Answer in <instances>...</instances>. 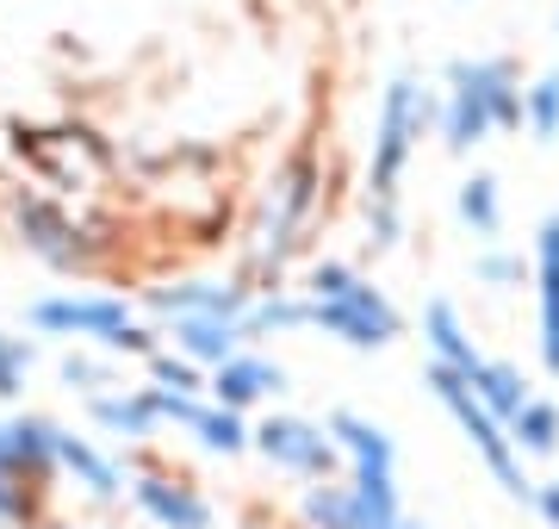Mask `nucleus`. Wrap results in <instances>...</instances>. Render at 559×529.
I'll return each instance as SVG.
<instances>
[{"instance_id":"nucleus-1","label":"nucleus","mask_w":559,"mask_h":529,"mask_svg":"<svg viewBox=\"0 0 559 529\" xmlns=\"http://www.w3.org/2000/svg\"><path fill=\"white\" fill-rule=\"evenodd\" d=\"M323 219H330V156H323L318 138H299L286 143V156L249 193L237 274L249 286H286V274L311 256Z\"/></svg>"},{"instance_id":"nucleus-2","label":"nucleus","mask_w":559,"mask_h":529,"mask_svg":"<svg viewBox=\"0 0 559 529\" xmlns=\"http://www.w3.org/2000/svg\"><path fill=\"white\" fill-rule=\"evenodd\" d=\"M0 219L13 231V244L44 262L50 274H100L112 262V237H106V224L94 212H81L75 200H62L50 187L38 181H13L0 193Z\"/></svg>"},{"instance_id":"nucleus-3","label":"nucleus","mask_w":559,"mask_h":529,"mask_svg":"<svg viewBox=\"0 0 559 529\" xmlns=\"http://www.w3.org/2000/svg\"><path fill=\"white\" fill-rule=\"evenodd\" d=\"M57 430L50 411H0V529H44L57 517Z\"/></svg>"},{"instance_id":"nucleus-4","label":"nucleus","mask_w":559,"mask_h":529,"mask_svg":"<svg viewBox=\"0 0 559 529\" xmlns=\"http://www.w3.org/2000/svg\"><path fill=\"white\" fill-rule=\"evenodd\" d=\"M7 150H13V163H20L32 181L62 193V200L94 193L100 181H112L124 168V150H112V138L94 131L87 119H62V125L13 119L7 125Z\"/></svg>"},{"instance_id":"nucleus-5","label":"nucleus","mask_w":559,"mask_h":529,"mask_svg":"<svg viewBox=\"0 0 559 529\" xmlns=\"http://www.w3.org/2000/svg\"><path fill=\"white\" fill-rule=\"evenodd\" d=\"M436 87L399 69L385 75L380 106H373V150H367V200H404V175L417 163L423 138H436Z\"/></svg>"},{"instance_id":"nucleus-6","label":"nucleus","mask_w":559,"mask_h":529,"mask_svg":"<svg viewBox=\"0 0 559 529\" xmlns=\"http://www.w3.org/2000/svg\"><path fill=\"white\" fill-rule=\"evenodd\" d=\"M124 510L138 517L143 529H218V498L205 492L200 473L162 461L156 448H124Z\"/></svg>"},{"instance_id":"nucleus-7","label":"nucleus","mask_w":559,"mask_h":529,"mask_svg":"<svg viewBox=\"0 0 559 529\" xmlns=\"http://www.w3.org/2000/svg\"><path fill=\"white\" fill-rule=\"evenodd\" d=\"M423 387H429V399H436L448 418L460 424V436H466V448L485 461V473L503 486V498H516V505H528V492H535V480H528V461L516 455V443H510V430L491 418V411L473 399V387H466V374L448 362H423Z\"/></svg>"},{"instance_id":"nucleus-8","label":"nucleus","mask_w":559,"mask_h":529,"mask_svg":"<svg viewBox=\"0 0 559 529\" xmlns=\"http://www.w3.org/2000/svg\"><path fill=\"white\" fill-rule=\"evenodd\" d=\"M249 455L267 473L293 480V486H311V480L342 473V455L330 443L323 418H305V411H255L249 418Z\"/></svg>"},{"instance_id":"nucleus-9","label":"nucleus","mask_w":559,"mask_h":529,"mask_svg":"<svg viewBox=\"0 0 559 529\" xmlns=\"http://www.w3.org/2000/svg\"><path fill=\"white\" fill-rule=\"evenodd\" d=\"M138 306L131 293H112V286H62V293H38L25 306V330L32 337H57V343H94L100 349L119 325H131Z\"/></svg>"},{"instance_id":"nucleus-10","label":"nucleus","mask_w":559,"mask_h":529,"mask_svg":"<svg viewBox=\"0 0 559 529\" xmlns=\"http://www.w3.org/2000/svg\"><path fill=\"white\" fill-rule=\"evenodd\" d=\"M311 330L336 337V343L355 349V355H380V349H392L404 337V311L392 306L385 286H373L367 274H355L336 299H311Z\"/></svg>"},{"instance_id":"nucleus-11","label":"nucleus","mask_w":559,"mask_h":529,"mask_svg":"<svg viewBox=\"0 0 559 529\" xmlns=\"http://www.w3.org/2000/svg\"><path fill=\"white\" fill-rule=\"evenodd\" d=\"M124 480H131L124 448L100 443L94 430H75V424L57 430V486H75V498L87 510H100V517L124 510Z\"/></svg>"},{"instance_id":"nucleus-12","label":"nucleus","mask_w":559,"mask_h":529,"mask_svg":"<svg viewBox=\"0 0 559 529\" xmlns=\"http://www.w3.org/2000/svg\"><path fill=\"white\" fill-rule=\"evenodd\" d=\"M249 299H255V286L242 281L237 268L230 274H168V281L138 286V306L150 325H168V318H242Z\"/></svg>"},{"instance_id":"nucleus-13","label":"nucleus","mask_w":559,"mask_h":529,"mask_svg":"<svg viewBox=\"0 0 559 529\" xmlns=\"http://www.w3.org/2000/svg\"><path fill=\"white\" fill-rule=\"evenodd\" d=\"M286 392H293V374H286V362H274L261 343H242L237 355H224V362L205 374V399L224 405V411H242V418H255L261 405H274Z\"/></svg>"},{"instance_id":"nucleus-14","label":"nucleus","mask_w":559,"mask_h":529,"mask_svg":"<svg viewBox=\"0 0 559 529\" xmlns=\"http://www.w3.org/2000/svg\"><path fill=\"white\" fill-rule=\"evenodd\" d=\"M81 418L87 430L112 448H143L162 436V399L150 380H124L112 392H94V399H81Z\"/></svg>"},{"instance_id":"nucleus-15","label":"nucleus","mask_w":559,"mask_h":529,"mask_svg":"<svg viewBox=\"0 0 559 529\" xmlns=\"http://www.w3.org/2000/svg\"><path fill=\"white\" fill-rule=\"evenodd\" d=\"M528 281H535V349H540V367L559 380V205L535 224Z\"/></svg>"},{"instance_id":"nucleus-16","label":"nucleus","mask_w":559,"mask_h":529,"mask_svg":"<svg viewBox=\"0 0 559 529\" xmlns=\"http://www.w3.org/2000/svg\"><path fill=\"white\" fill-rule=\"evenodd\" d=\"M323 430H330V443L342 455V473H399V436L380 418H367L355 405H336L323 418Z\"/></svg>"},{"instance_id":"nucleus-17","label":"nucleus","mask_w":559,"mask_h":529,"mask_svg":"<svg viewBox=\"0 0 559 529\" xmlns=\"http://www.w3.org/2000/svg\"><path fill=\"white\" fill-rule=\"evenodd\" d=\"M436 138L448 156H473L491 138V113H485L479 87L466 82L454 62H448V87H441V101H436Z\"/></svg>"},{"instance_id":"nucleus-18","label":"nucleus","mask_w":559,"mask_h":529,"mask_svg":"<svg viewBox=\"0 0 559 529\" xmlns=\"http://www.w3.org/2000/svg\"><path fill=\"white\" fill-rule=\"evenodd\" d=\"M454 69L479 87L485 113H491V131H522V69L510 57H454Z\"/></svg>"},{"instance_id":"nucleus-19","label":"nucleus","mask_w":559,"mask_h":529,"mask_svg":"<svg viewBox=\"0 0 559 529\" xmlns=\"http://www.w3.org/2000/svg\"><path fill=\"white\" fill-rule=\"evenodd\" d=\"M423 349H429V362H448V367H460V374H473V367H479V355H485V349L473 343L466 311H460L448 293L423 299Z\"/></svg>"},{"instance_id":"nucleus-20","label":"nucleus","mask_w":559,"mask_h":529,"mask_svg":"<svg viewBox=\"0 0 559 529\" xmlns=\"http://www.w3.org/2000/svg\"><path fill=\"white\" fill-rule=\"evenodd\" d=\"M242 343H267V337H299L311 330V299L299 286H255V299L242 306Z\"/></svg>"},{"instance_id":"nucleus-21","label":"nucleus","mask_w":559,"mask_h":529,"mask_svg":"<svg viewBox=\"0 0 559 529\" xmlns=\"http://www.w3.org/2000/svg\"><path fill=\"white\" fill-rule=\"evenodd\" d=\"M162 343L212 374L224 355H237L242 349V325L237 318H168V325H162Z\"/></svg>"},{"instance_id":"nucleus-22","label":"nucleus","mask_w":559,"mask_h":529,"mask_svg":"<svg viewBox=\"0 0 559 529\" xmlns=\"http://www.w3.org/2000/svg\"><path fill=\"white\" fill-rule=\"evenodd\" d=\"M57 380H62V392H69V399H94V392L124 387L131 374H124V362H119V355H106V349L69 343V349L57 355Z\"/></svg>"},{"instance_id":"nucleus-23","label":"nucleus","mask_w":559,"mask_h":529,"mask_svg":"<svg viewBox=\"0 0 559 529\" xmlns=\"http://www.w3.org/2000/svg\"><path fill=\"white\" fill-rule=\"evenodd\" d=\"M503 430H510V443H516L522 461H554L559 455V405L547 392H528V399L503 418Z\"/></svg>"},{"instance_id":"nucleus-24","label":"nucleus","mask_w":559,"mask_h":529,"mask_svg":"<svg viewBox=\"0 0 559 529\" xmlns=\"http://www.w3.org/2000/svg\"><path fill=\"white\" fill-rule=\"evenodd\" d=\"M466 387H473V399H479L498 424L522 405V399H528V392H535V387H528V374H522L516 362H503V355H479V367L466 374Z\"/></svg>"},{"instance_id":"nucleus-25","label":"nucleus","mask_w":559,"mask_h":529,"mask_svg":"<svg viewBox=\"0 0 559 529\" xmlns=\"http://www.w3.org/2000/svg\"><path fill=\"white\" fill-rule=\"evenodd\" d=\"M454 212H460V224H466L473 237L491 244V237L503 231V187H498V175H485V168L479 175H466L460 193H454Z\"/></svg>"},{"instance_id":"nucleus-26","label":"nucleus","mask_w":559,"mask_h":529,"mask_svg":"<svg viewBox=\"0 0 559 529\" xmlns=\"http://www.w3.org/2000/svg\"><path fill=\"white\" fill-rule=\"evenodd\" d=\"M411 237V219H404V200H367L360 193V249L367 256H392Z\"/></svg>"},{"instance_id":"nucleus-27","label":"nucleus","mask_w":559,"mask_h":529,"mask_svg":"<svg viewBox=\"0 0 559 529\" xmlns=\"http://www.w3.org/2000/svg\"><path fill=\"white\" fill-rule=\"evenodd\" d=\"M522 131H528L535 143L559 138V62L540 69L535 82H522Z\"/></svg>"},{"instance_id":"nucleus-28","label":"nucleus","mask_w":559,"mask_h":529,"mask_svg":"<svg viewBox=\"0 0 559 529\" xmlns=\"http://www.w3.org/2000/svg\"><path fill=\"white\" fill-rule=\"evenodd\" d=\"M32 367H38V343H32V337H13V330H0V405H20L25 399Z\"/></svg>"},{"instance_id":"nucleus-29","label":"nucleus","mask_w":559,"mask_h":529,"mask_svg":"<svg viewBox=\"0 0 559 529\" xmlns=\"http://www.w3.org/2000/svg\"><path fill=\"white\" fill-rule=\"evenodd\" d=\"M143 380L162 392H205V367H193L187 355H175V349L162 343L150 362H143Z\"/></svg>"},{"instance_id":"nucleus-30","label":"nucleus","mask_w":559,"mask_h":529,"mask_svg":"<svg viewBox=\"0 0 559 529\" xmlns=\"http://www.w3.org/2000/svg\"><path fill=\"white\" fill-rule=\"evenodd\" d=\"M473 281L491 286V293H516L522 281H528V256H516V249H479L473 256Z\"/></svg>"},{"instance_id":"nucleus-31","label":"nucleus","mask_w":559,"mask_h":529,"mask_svg":"<svg viewBox=\"0 0 559 529\" xmlns=\"http://www.w3.org/2000/svg\"><path fill=\"white\" fill-rule=\"evenodd\" d=\"M528 510H535L547 529H559V480H535V492H528Z\"/></svg>"},{"instance_id":"nucleus-32","label":"nucleus","mask_w":559,"mask_h":529,"mask_svg":"<svg viewBox=\"0 0 559 529\" xmlns=\"http://www.w3.org/2000/svg\"><path fill=\"white\" fill-rule=\"evenodd\" d=\"M44 529H119V524H106V517H50Z\"/></svg>"}]
</instances>
